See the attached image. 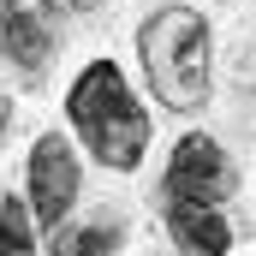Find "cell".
I'll return each instance as SVG.
<instances>
[{
	"instance_id": "cell-4",
	"label": "cell",
	"mask_w": 256,
	"mask_h": 256,
	"mask_svg": "<svg viewBox=\"0 0 256 256\" xmlns=\"http://www.w3.org/2000/svg\"><path fill=\"white\" fill-rule=\"evenodd\" d=\"M72 202H78V161H72L66 137H42L30 149V208L42 226H60Z\"/></svg>"
},
{
	"instance_id": "cell-10",
	"label": "cell",
	"mask_w": 256,
	"mask_h": 256,
	"mask_svg": "<svg viewBox=\"0 0 256 256\" xmlns=\"http://www.w3.org/2000/svg\"><path fill=\"white\" fill-rule=\"evenodd\" d=\"M0 131H6V102H0Z\"/></svg>"
},
{
	"instance_id": "cell-5",
	"label": "cell",
	"mask_w": 256,
	"mask_h": 256,
	"mask_svg": "<svg viewBox=\"0 0 256 256\" xmlns=\"http://www.w3.org/2000/svg\"><path fill=\"white\" fill-rule=\"evenodd\" d=\"M167 232L179 238V256H226L232 232L208 202H167Z\"/></svg>"
},
{
	"instance_id": "cell-1",
	"label": "cell",
	"mask_w": 256,
	"mask_h": 256,
	"mask_svg": "<svg viewBox=\"0 0 256 256\" xmlns=\"http://www.w3.org/2000/svg\"><path fill=\"white\" fill-rule=\"evenodd\" d=\"M66 108H72V126L84 131V143L96 149L102 167L131 173V167L143 161V149H149V120H143V108L131 102V90H126V78H120L114 60L84 66V78L72 84Z\"/></svg>"
},
{
	"instance_id": "cell-7",
	"label": "cell",
	"mask_w": 256,
	"mask_h": 256,
	"mask_svg": "<svg viewBox=\"0 0 256 256\" xmlns=\"http://www.w3.org/2000/svg\"><path fill=\"white\" fill-rule=\"evenodd\" d=\"M120 250V226L114 220H90V226H54V244L48 256H114Z\"/></svg>"
},
{
	"instance_id": "cell-2",
	"label": "cell",
	"mask_w": 256,
	"mask_h": 256,
	"mask_svg": "<svg viewBox=\"0 0 256 256\" xmlns=\"http://www.w3.org/2000/svg\"><path fill=\"white\" fill-rule=\"evenodd\" d=\"M137 48L155 102H167L173 114H191L208 102V30L191 6H161L137 30Z\"/></svg>"
},
{
	"instance_id": "cell-3",
	"label": "cell",
	"mask_w": 256,
	"mask_h": 256,
	"mask_svg": "<svg viewBox=\"0 0 256 256\" xmlns=\"http://www.w3.org/2000/svg\"><path fill=\"white\" fill-rule=\"evenodd\" d=\"M232 191V167H226V155H220V143L214 137H179V149H173V167H167V202H220V196Z\"/></svg>"
},
{
	"instance_id": "cell-9",
	"label": "cell",
	"mask_w": 256,
	"mask_h": 256,
	"mask_svg": "<svg viewBox=\"0 0 256 256\" xmlns=\"http://www.w3.org/2000/svg\"><path fill=\"white\" fill-rule=\"evenodd\" d=\"M48 6H60V12H90L96 0H48Z\"/></svg>"
},
{
	"instance_id": "cell-6",
	"label": "cell",
	"mask_w": 256,
	"mask_h": 256,
	"mask_svg": "<svg viewBox=\"0 0 256 256\" xmlns=\"http://www.w3.org/2000/svg\"><path fill=\"white\" fill-rule=\"evenodd\" d=\"M0 48H6V60H18V72H42L54 42H48V24L30 6H6L0 12Z\"/></svg>"
},
{
	"instance_id": "cell-8",
	"label": "cell",
	"mask_w": 256,
	"mask_h": 256,
	"mask_svg": "<svg viewBox=\"0 0 256 256\" xmlns=\"http://www.w3.org/2000/svg\"><path fill=\"white\" fill-rule=\"evenodd\" d=\"M30 214L36 208H24L18 196L0 202V256H36V244H30Z\"/></svg>"
}]
</instances>
